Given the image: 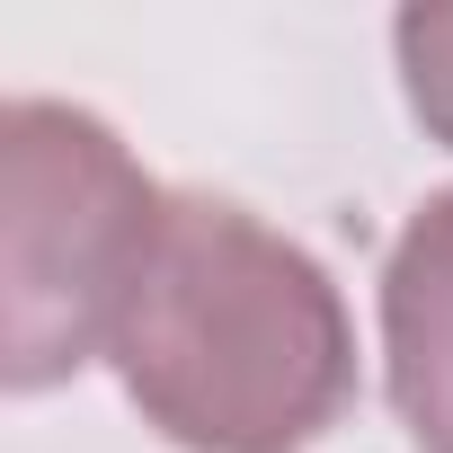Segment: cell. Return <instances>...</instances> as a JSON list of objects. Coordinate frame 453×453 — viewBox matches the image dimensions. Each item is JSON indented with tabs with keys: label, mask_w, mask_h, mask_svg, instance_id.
<instances>
[{
	"label": "cell",
	"mask_w": 453,
	"mask_h": 453,
	"mask_svg": "<svg viewBox=\"0 0 453 453\" xmlns=\"http://www.w3.org/2000/svg\"><path fill=\"white\" fill-rule=\"evenodd\" d=\"M107 356L196 453H303L356 382L329 276L222 196H169Z\"/></svg>",
	"instance_id": "6da1fadb"
},
{
	"label": "cell",
	"mask_w": 453,
	"mask_h": 453,
	"mask_svg": "<svg viewBox=\"0 0 453 453\" xmlns=\"http://www.w3.org/2000/svg\"><path fill=\"white\" fill-rule=\"evenodd\" d=\"M0 232H10V382L36 391L89 365L160 241L169 196L81 107L19 98L0 116Z\"/></svg>",
	"instance_id": "7a4b0ae2"
},
{
	"label": "cell",
	"mask_w": 453,
	"mask_h": 453,
	"mask_svg": "<svg viewBox=\"0 0 453 453\" xmlns=\"http://www.w3.org/2000/svg\"><path fill=\"white\" fill-rule=\"evenodd\" d=\"M391 409L418 453H453V196H435L382 267Z\"/></svg>",
	"instance_id": "3957f363"
},
{
	"label": "cell",
	"mask_w": 453,
	"mask_h": 453,
	"mask_svg": "<svg viewBox=\"0 0 453 453\" xmlns=\"http://www.w3.org/2000/svg\"><path fill=\"white\" fill-rule=\"evenodd\" d=\"M400 63H409L418 116L453 142V10H409L400 19Z\"/></svg>",
	"instance_id": "277c9868"
}]
</instances>
